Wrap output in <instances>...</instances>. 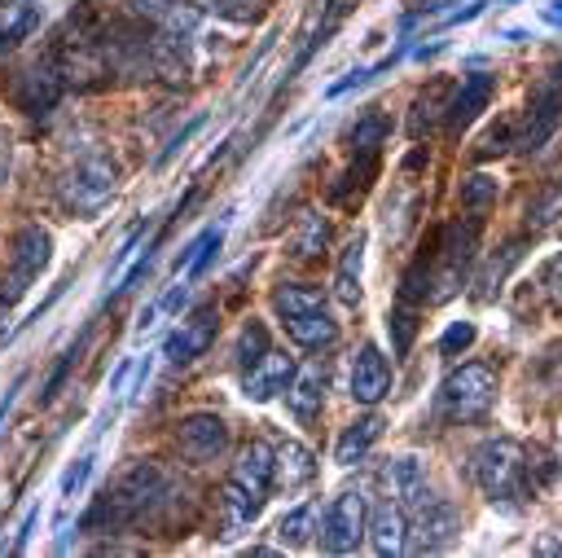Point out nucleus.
I'll return each mask as SVG.
<instances>
[{"label": "nucleus", "mask_w": 562, "mask_h": 558, "mask_svg": "<svg viewBox=\"0 0 562 558\" xmlns=\"http://www.w3.org/2000/svg\"><path fill=\"white\" fill-rule=\"evenodd\" d=\"M386 488L404 510H422L430 501V483H426V470L417 457H395L386 466Z\"/></svg>", "instance_id": "6ab92c4d"}, {"label": "nucleus", "mask_w": 562, "mask_h": 558, "mask_svg": "<svg viewBox=\"0 0 562 558\" xmlns=\"http://www.w3.org/2000/svg\"><path fill=\"white\" fill-rule=\"evenodd\" d=\"M527 475H531V461H527V448L509 435H492L474 448V483L483 488L487 501H518L527 496Z\"/></svg>", "instance_id": "f03ea898"}, {"label": "nucleus", "mask_w": 562, "mask_h": 558, "mask_svg": "<svg viewBox=\"0 0 562 558\" xmlns=\"http://www.w3.org/2000/svg\"><path fill=\"white\" fill-rule=\"evenodd\" d=\"M176 488L171 479L154 466V461H136L114 488H105V496L97 501V510L83 518L88 527H140V523H154L167 505H171Z\"/></svg>", "instance_id": "f257e3e1"}, {"label": "nucleus", "mask_w": 562, "mask_h": 558, "mask_svg": "<svg viewBox=\"0 0 562 558\" xmlns=\"http://www.w3.org/2000/svg\"><path fill=\"white\" fill-rule=\"evenodd\" d=\"M215 228H220V224H211V228H202V233H198V237H193V242H189V246H184V250L176 255V272H180V268L189 272V264H193V259L202 255V246L211 242V233H215Z\"/></svg>", "instance_id": "79ce46f5"}, {"label": "nucleus", "mask_w": 562, "mask_h": 558, "mask_svg": "<svg viewBox=\"0 0 562 558\" xmlns=\"http://www.w3.org/2000/svg\"><path fill=\"white\" fill-rule=\"evenodd\" d=\"M285 334H290V343H299L307 351H321V347H329L338 338V325H334V316L325 308H312V312L285 316Z\"/></svg>", "instance_id": "4be33fe9"}, {"label": "nucleus", "mask_w": 562, "mask_h": 558, "mask_svg": "<svg viewBox=\"0 0 562 558\" xmlns=\"http://www.w3.org/2000/svg\"><path fill=\"white\" fill-rule=\"evenodd\" d=\"M263 351H268V325L250 316V321L241 325V334H237V351H233V356H237V369H250Z\"/></svg>", "instance_id": "72a5a7b5"}, {"label": "nucleus", "mask_w": 562, "mask_h": 558, "mask_svg": "<svg viewBox=\"0 0 562 558\" xmlns=\"http://www.w3.org/2000/svg\"><path fill=\"white\" fill-rule=\"evenodd\" d=\"M202 123H206L202 114H198V119H189V123H184V127H180V132L171 136V145H167V149L158 154V167H162V163H171V158H176V149H184V141H189V136H193V132H198Z\"/></svg>", "instance_id": "a19ab883"}, {"label": "nucleus", "mask_w": 562, "mask_h": 558, "mask_svg": "<svg viewBox=\"0 0 562 558\" xmlns=\"http://www.w3.org/2000/svg\"><path fill=\"white\" fill-rule=\"evenodd\" d=\"M544 18H549V22H553V26H562V0H553V4H549V9H544Z\"/></svg>", "instance_id": "8fccbe9b"}, {"label": "nucleus", "mask_w": 562, "mask_h": 558, "mask_svg": "<svg viewBox=\"0 0 562 558\" xmlns=\"http://www.w3.org/2000/svg\"><path fill=\"white\" fill-rule=\"evenodd\" d=\"M48 255H53V237L40 228V224H26L13 233L9 242V277H4V303H13L18 294H26V286L48 268Z\"/></svg>", "instance_id": "0eeeda50"}, {"label": "nucleus", "mask_w": 562, "mask_h": 558, "mask_svg": "<svg viewBox=\"0 0 562 558\" xmlns=\"http://www.w3.org/2000/svg\"><path fill=\"white\" fill-rule=\"evenodd\" d=\"M386 330H391L395 356H408L413 334H417V308H413V303H395V308L386 312Z\"/></svg>", "instance_id": "473e14b6"}, {"label": "nucleus", "mask_w": 562, "mask_h": 558, "mask_svg": "<svg viewBox=\"0 0 562 558\" xmlns=\"http://www.w3.org/2000/svg\"><path fill=\"white\" fill-rule=\"evenodd\" d=\"M492 404H496V369L483 360L452 369L439 387V409L448 422H479Z\"/></svg>", "instance_id": "20e7f679"}, {"label": "nucleus", "mask_w": 562, "mask_h": 558, "mask_svg": "<svg viewBox=\"0 0 562 558\" xmlns=\"http://www.w3.org/2000/svg\"><path fill=\"white\" fill-rule=\"evenodd\" d=\"M285 404H290V413H294L303 426L321 417V404H325V365H321V360H307V365H299V369L290 373V382H285Z\"/></svg>", "instance_id": "2eb2a0df"}, {"label": "nucleus", "mask_w": 562, "mask_h": 558, "mask_svg": "<svg viewBox=\"0 0 562 558\" xmlns=\"http://www.w3.org/2000/svg\"><path fill=\"white\" fill-rule=\"evenodd\" d=\"M312 536H316V501H303V505H294L290 514H281L277 540H281L285 549H303V545H312Z\"/></svg>", "instance_id": "cd10ccee"}, {"label": "nucleus", "mask_w": 562, "mask_h": 558, "mask_svg": "<svg viewBox=\"0 0 562 558\" xmlns=\"http://www.w3.org/2000/svg\"><path fill=\"white\" fill-rule=\"evenodd\" d=\"M312 479H316V457H312V448H303V444H294V439H285V444L272 448V488L299 492V488H307Z\"/></svg>", "instance_id": "f3484780"}, {"label": "nucleus", "mask_w": 562, "mask_h": 558, "mask_svg": "<svg viewBox=\"0 0 562 558\" xmlns=\"http://www.w3.org/2000/svg\"><path fill=\"white\" fill-rule=\"evenodd\" d=\"M391 391V365L382 356L378 343H360L356 360H351V400L356 404H378Z\"/></svg>", "instance_id": "f8f14e48"}, {"label": "nucleus", "mask_w": 562, "mask_h": 558, "mask_svg": "<svg viewBox=\"0 0 562 558\" xmlns=\"http://www.w3.org/2000/svg\"><path fill=\"white\" fill-rule=\"evenodd\" d=\"M140 18H167V13H176L184 0H127Z\"/></svg>", "instance_id": "37998d69"}, {"label": "nucleus", "mask_w": 562, "mask_h": 558, "mask_svg": "<svg viewBox=\"0 0 562 558\" xmlns=\"http://www.w3.org/2000/svg\"><path fill=\"white\" fill-rule=\"evenodd\" d=\"M558 215H562V185L544 189V193H540V198H531V207H527L531 228H540V224H549V220H558Z\"/></svg>", "instance_id": "c9c22d12"}, {"label": "nucleus", "mask_w": 562, "mask_h": 558, "mask_svg": "<svg viewBox=\"0 0 562 558\" xmlns=\"http://www.w3.org/2000/svg\"><path fill=\"white\" fill-rule=\"evenodd\" d=\"M272 303L281 316H299V312H312V308H325V290L321 286H303V281H281L272 290Z\"/></svg>", "instance_id": "c85d7f7f"}, {"label": "nucleus", "mask_w": 562, "mask_h": 558, "mask_svg": "<svg viewBox=\"0 0 562 558\" xmlns=\"http://www.w3.org/2000/svg\"><path fill=\"white\" fill-rule=\"evenodd\" d=\"M35 518H40V510H31V514L22 518V532H18V540H13V549H26V540H31V527H35Z\"/></svg>", "instance_id": "de8ad7c7"}, {"label": "nucleus", "mask_w": 562, "mask_h": 558, "mask_svg": "<svg viewBox=\"0 0 562 558\" xmlns=\"http://www.w3.org/2000/svg\"><path fill=\"white\" fill-rule=\"evenodd\" d=\"M518 259H522V237L505 242V246H501V255H492V259H487V268H483V277H479V290H474V299H492Z\"/></svg>", "instance_id": "c756f323"}, {"label": "nucleus", "mask_w": 562, "mask_h": 558, "mask_svg": "<svg viewBox=\"0 0 562 558\" xmlns=\"http://www.w3.org/2000/svg\"><path fill=\"white\" fill-rule=\"evenodd\" d=\"M215 330H220L215 308H198L189 321H180V325L167 334L162 356H167L171 365H189V360H198V356H202V351L215 343Z\"/></svg>", "instance_id": "9b49d317"}, {"label": "nucleus", "mask_w": 562, "mask_h": 558, "mask_svg": "<svg viewBox=\"0 0 562 558\" xmlns=\"http://www.w3.org/2000/svg\"><path fill=\"white\" fill-rule=\"evenodd\" d=\"M479 215H461L452 220L439 237H435V264H430V299L443 303L452 299L465 277H470V264H474V250H479Z\"/></svg>", "instance_id": "7ed1b4c3"}, {"label": "nucleus", "mask_w": 562, "mask_h": 558, "mask_svg": "<svg viewBox=\"0 0 562 558\" xmlns=\"http://www.w3.org/2000/svg\"><path fill=\"white\" fill-rule=\"evenodd\" d=\"M119 189V167L105 158V154H88L79 158L66 176H61V202L70 215H97Z\"/></svg>", "instance_id": "39448f33"}, {"label": "nucleus", "mask_w": 562, "mask_h": 558, "mask_svg": "<svg viewBox=\"0 0 562 558\" xmlns=\"http://www.w3.org/2000/svg\"><path fill=\"white\" fill-rule=\"evenodd\" d=\"M474 338H479L474 321H452V325L443 330V338H439V351H443V356H457V351H465Z\"/></svg>", "instance_id": "4c0bfd02"}, {"label": "nucleus", "mask_w": 562, "mask_h": 558, "mask_svg": "<svg viewBox=\"0 0 562 558\" xmlns=\"http://www.w3.org/2000/svg\"><path fill=\"white\" fill-rule=\"evenodd\" d=\"M149 373H154V356L145 351V360H140V369H136V382H132V395H140V391H145V382H149Z\"/></svg>", "instance_id": "49530a36"}, {"label": "nucleus", "mask_w": 562, "mask_h": 558, "mask_svg": "<svg viewBox=\"0 0 562 558\" xmlns=\"http://www.w3.org/2000/svg\"><path fill=\"white\" fill-rule=\"evenodd\" d=\"M492 92H496V75H483V70L465 75V79L452 88L448 110H443V127H448V136H461V132H465V127L487 110Z\"/></svg>", "instance_id": "9d476101"}, {"label": "nucleus", "mask_w": 562, "mask_h": 558, "mask_svg": "<svg viewBox=\"0 0 562 558\" xmlns=\"http://www.w3.org/2000/svg\"><path fill=\"white\" fill-rule=\"evenodd\" d=\"M202 13H215L224 22H237V26H250L268 13V0H193Z\"/></svg>", "instance_id": "7c9ffc66"}, {"label": "nucleus", "mask_w": 562, "mask_h": 558, "mask_svg": "<svg viewBox=\"0 0 562 558\" xmlns=\"http://www.w3.org/2000/svg\"><path fill=\"white\" fill-rule=\"evenodd\" d=\"M154 312H158V308H145V312H140V316H136V330H140V334H145V330H149V325H154Z\"/></svg>", "instance_id": "09e8293b"}, {"label": "nucleus", "mask_w": 562, "mask_h": 558, "mask_svg": "<svg viewBox=\"0 0 562 558\" xmlns=\"http://www.w3.org/2000/svg\"><path fill=\"white\" fill-rule=\"evenodd\" d=\"M18 387H22V382H13V391H18ZM13 391H9L4 404H0V426H4V413H9V404H13Z\"/></svg>", "instance_id": "3c124183"}, {"label": "nucleus", "mask_w": 562, "mask_h": 558, "mask_svg": "<svg viewBox=\"0 0 562 558\" xmlns=\"http://www.w3.org/2000/svg\"><path fill=\"white\" fill-rule=\"evenodd\" d=\"M562 123V62L544 70V79L531 88V101H527V127L518 136L522 149H540Z\"/></svg>", "instance_id": "6e6552de"}, {"label": "nucleus", "mask_w": 562, "mask_h": 558, "mask_svg": "<svg viewBox=\"0 0 562 558\" xmlns=\"http://www.w3.org/2000/svg\"><path fill=\"white\" fill-rule=\"evenodd\" d=\"M369 527V510H364V492L360 488H342L325 514H321V549L325 554H356Z\"/></svg>", "instance_id": "423d86ee"}, {"label": "nucleus", "mask_w": 562, "mask_h": 558, "mask_svg": "<svg viewBox=\"0 0 562 558\" xmlns=\"http://www.w3.org/2000/svg\"><path fill=\"white\" fill-rule=\"evenodd\" d=\"M88 475H92V453H83V457L66 470V479H61V505H70V496H79V492H83Z\"/></svg>", "instance_id": "58836bf2"}, {"label": "nucleus", "mask_w": 562, "mask_h": 558, "mask_svg": "<svg viewBox=\"0 0 562 558\" xmlns=\"http://www.w3.org/2000/svg\"><path fill=\"white\" fill-rule=\"evenodd\" d=\"M140 233H145V228H132V233H127V242L114 250V264H110V272H114V277H119V272L127 268V259L136 255V246H140Z\"/></svg>", "instance_id": "c03bdc74"}, {"label": "nucleus", "mask_w": 562, "mask_h": 558, "mask_svg": "<svg viewBox=\"0 0 562 558\" xmlns=\"http://www.w3.org/2000/svg\"><path fill=\"white\" fill-rule=\"evenodd\" d=\"M237 488H246L250 496L268 501L272 492V448L263 439H250L237 448V461H233V475H228Z\"/></svg>", "instance_id": "dca6fc26"}, {"label": "nucleus", "mask_w": 562, "mask_h": 558, "mask_svg": "<svg viewBox=\"0 0 562 558\" xmlns=\"http://www.w3.org/2000/svg\"><path fill=\"white\" fill-rule=\"evenodd\" d=\"M540 290L549 294V303H562V255H553L540 272Z\"/></svg>", "instance_id": "ea45409f"}, {"label": "nucleus", "mask_w": 562, "mask_h": 558, "mask_svg": "<svg viewBox=\"0 0 562 558\" xmlns=\"http://www.w3.org/2000/svg\"><path fill=\"white\" fill-rule=\"evenodd\" d=\"M509 145H514V119H501L496 127L483 132V141H479L474 154H479V158H496V154H505Z\"/></svg>", "instance_id": "e433bc0d"}, {"label": "nucleus", "mask_w": 562, "mask_h": 558, "mask_svg": "<svg viewBox=\"0 0 562 558\" xmlns=\"http://www.w3.org/2000/svg\"><path fill=\"white\" fill-rule=\"evenodd\" d=\"M386 132H391V119L386 114H364L347 132V145H351V154H378V145L386 141Z\"/></svg>", "instance_id": "2f4dec72"}, {"label": "nucleus", "mask_w": 562, "mask_h": 558, "mask_svg": "<svg viewBox=\"0 0 562 558\" xmlns=\"http://www.w3.org/2000/svg\"><path fill=\"white\" fill-rule=\"evenodd\" d=\"M448 97H452V88L443 83V79H435V83H426L417 97H413V110H408V136L413 141H422V136H430L439 123H443V110H448Z\"/></svg>", "instance_id": "aec40b11"}, {"label": "nucleus", "mask_w": 562, "mask_h": 558, "mask_svg": "<svg viewBox=\"0 0 562 558\" xmlns=\"http://www.w3.org/2000/svg\"><path fill=\"white\" fill-rule=\"evenodd\" d=\"M290 373H294V356H285V351L268 347L250 369H241V391H246V400L263 404V400H272L277 391H285Z\"/></svg>", "instance_id": "ddd939ff"}, {"label": "nucleus", "mask_w": 562, "mask_h": 558, "mask_svg": "<svg viewBox=\"0 0 562 558\" xmlns=\"http://www.w3.org/2000/svg\"><path fill=\"white\" fill-rule=\"evenodd\" d=\"M176 448L193 461V466H206V461H220L224 448H228V426L220 413H189L180 417L176 426Z\"/></svg>", "instance_id": "1a4fd4ad"}, {"label": "nucleus", "mask_w": 562, "mask_h": 558, "mask_svg": "<svg viewBox=\"0 0 562 558\" xmlns=\"http://www.w3.org/2000/svg\"><path fill=\"white\" fill-rule=\"evenodd\" d=\"M61 70H57V62L53 57H44V62H35L26 75H22V83H18V97H22V105L26 110H48L53 101H57V92H61Z\"/></svg>", "instance_id": "412c9836"}, {"label": "nucleus", "mask_w": 562, "mask_h": 558, "mask_svg": "<svg viewBox=\"0 0 562 558\" xmlns=\"http://www.w3.org/2000/svg\"><path fill=\"white\" fill-rule=\"evenodd\" d=\"M496 193H501L496 176H483V171H474V176H465V180H461V207H465V211H479V207L496 202Z\"/></svg>", "instance_id": "f704fd0d"}, {"label": "nucleus", "mask_w": 562, "mask_h": 558, "mask_svg": "<svg viewBox=\"0 0 562 558\" xmlns=\"http://www.w3.org/2000/svg\"><path fill=\"white\" fill-rule=\"evenodd\" d=\"M184 299H189V281H180V286L162 299V308H167V312H180V308H184Z\"/></svg>", "instance_id": "a18cd8bd"}, {"label": "nucleus", "mask_w": 562, "mask_h": 558, "mask_svg": "<svg viewBox=\"0 0 562 558\" xmlns=\"http://www.w3.org/2000/svg\"><path fill=\"white\" fill-rule=\"evenodd\" d=\"M369 545H373V554H382V558H395V554H404L408 549V510L391 496V501H378L373 505V514H369Z\"/></svg>", "instance_id": "4468645a"}, {"label": "nucleus", "mask_w": 562, "mask_h": 558, "mask_svg": "<svg viewBox=\"0 0 562 558\" xmlns=\"http://www.w3.org/2000/svg\"><path fill=\"white\" fill-rule=\"evenodd\" d=\"M44 18V0H0V48L22 44Z\"/></svg>", "instance_id": "5701e85b"}, {"label": "nucleus", "mask_w": 562, "mask_h": 558, "mask_svg": "<svg viewBox=\"0 0 562 558\" xmlns=\"http://www.w3.org/2000/svg\"><path fill=\"white\" fill-rule=\"evenodd\" d=\"M325 242H329V220L321 211H303L299 215V228L290 237V255L294 259H316L325 250Z\"/></svg>", "instance_id": "bb28decb"}, {"label": "nucleus", "mask_w": 562, "mask_h": 558, "mask_svg": "<svg viewBox=\"0 0 562 558\" xmlns=\"http://www.w3.org/2000/svg\"><path fill=\"white\" fill-rule=\"evenodd\" d=\"M378 435H382V417H378V413L356 417V422L338 435V444H334V461H338V466H356V461L378 444Z\"/></svg>", "instance_id": "393cba45"}, {"label": "nucleus", "mask_w": 562, "mask_h": 558, "mask_svg": "<svg viewBox=\"0 0 562 558\" xmlns=\"http://www.w3.org/2000/svg\"><path fill=\"white\" fill-rule=\"evenodd\" d=\"M413 514H417V523H413L408 532H417V549H426V554L443 549V545L457 536V527H461V518H457V510H452L448 501H426V505L413 510Z\"/></svg>", "instance_id": "a211bd4d"}, {"label": "nucleus", "mask_w": 562, "mask_h": 558, "mask_svg": "<svg viewBox=\"0 0 562 558\" xmlns=\"http://www.w3.org/2000/svg\"><path fill=\"white\" fill-rule=\"evenodd\" d=\"M220 510H224V536H237L241 527H250V523L259 518L263 501H259V496H250L246 488H237V483L228 479V483H224V492H220Z\"/></svg>", "instance_id": "a878e982"}, {"label": "nucleus", "mask_w": 562, "mask_h": 558, "mask_svg": "<svg viewBox=\"0 0 562 558\" xmlns=\"http://www.w3.org/2000/svg\"><path fill=\"white\" fill-rule=\"evenodd\" d=\"M360 272H364V233H356L342 246V259H338V272H334V299L342 308L360 303Z\"/></svg>", "instance_id": "b1692460"}]
</instances>
